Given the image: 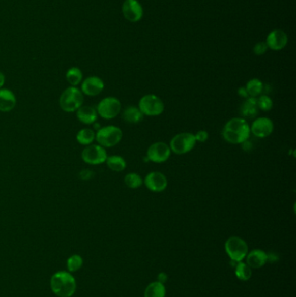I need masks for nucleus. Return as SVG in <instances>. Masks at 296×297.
Instances as JSON below:
<instances>
[{
    "label": "nucleus",
    "instance_id": "1",
    "mask_svg": "<svg viewBox=\"0 0 296 297\" xmlns=\"http://www.w3.org/2000/svg\"><path fill=\"white\" fill-rule=\"evenodd\" d=\"M250 125L243 117L229 119L222 129V137L231 144H242L249 139Z\"/></svg>",
    "mask_w": 296,
    "mask_h": 297
},
{
    "label": "nucleus",
    "instance_id": "2",
    "mask_svg": "<svg viewBox=\"0 0 296 297\" xmlns=\"http://www.w3.org/2000/svg\"><path fill=\"white\" fill-rule=\"evenodd\" d=\"M51 291L58 297H71L77 290V282L68 271H58L54 274L50 282Z\"/></svg>",
    "mask_w": 296,
    "mask_h": 297
},
{
    "label": "nucleus",
    "instance_id": "3",
    "mask_svg": "<svg viewBox=\"0 0 296 297\" xmlns=\"http://www.w3.org/2000/svg\"><path fill=\"white\" fill-rule=\"evenodd\" d=\"M83 105V94L77 87H68L60 95V106L66 112H75Z\"/></svg>",
    "mask_w": 296,
    "mask_h": 297
},
{
    "label": "nucleus",
    "instance_id": "4",
    "mask_svg": "<svg viewBox=\"0 0 296 297\" xmlns=\"http://www.w3.org/2000/svg\"><path fill=\"white\" fill-rule=\"evenodd\" d=\"M123 138V131L115 125L101 127L96 133V141L104 148H111L117 145Z\"/></svg>",
    "mask_w": 296,
    "mask_h": 297
},
{
    "label": "nucleus",
    "instance_id": "5",
    "mask_svg": "<svg viewBox=\"0 0 296 297\" xmlns=\"http://www.w3.org/2000/svg\"><path fill=\"white\" fill-rule=\"evenodd\" d=\"M196 144L195 134L191 132H181L173 137L169 142L171 152L176 155H184L191 152Z\"/></svg>",
    "mask_w": 296,
    "mask_h": 297
},
{
    "label": "nucleus",
    "instance_id": "6",
    "mask_svg": "<svg viewBox=\"0 0 296 297\" xmlns=\"http://www.w3.org/2000/svg\"><path fill=\"white\" fill-rule=\"evenodd\" d=\"M138 108L143 116H157L163 114L165 105L163 100L155 94H147L140 98Z\"/></svg>",
    "mask_w": 296,
    "mask_h": 297
},
{
    "label": "nucleus",
    "instance_id": "7",
    "mask_svg": "<svg viewBox=\"0 0 296 297\" xmlns=\"http://www.w3.org/2000/svg\"><path fill=\"white\" fill-rule=\"evenodd\" d=\"M224 248L230 260L237 262L243 261L249 253L248 244L239 236H230L228 238Z\"/></svg>",
    "mask_w": 296,
    "mask_h": 297
},
{
    "label": "nucleus",
    "instance_id": "8",
    "mask_svg": "<svg viewBox=\"0 0 296 297\" xmlns=\"http://www.w3.org/2000/svg\"><path fill=\"white\" fill-rule=\"evenodd\" d=\"M98 116L106 120H111L119 116L122 110L121 102L115 97H107L98 103L97 106Z\"/></svg>",
    "mask_w": 296,
    "mask_h": 297
},
{
    "label": "nucleus",
    "instance_id": "9",
    "mask_svg": "<svg viewBox=\"0 0 296 297\" xmlns=\"http://www.w3.org/2000/svg\"><path fill=\"white\" fill-rule=\"evenodd\" d=\"M82 160L90 165H99L106 162L108 154L106 148L99 144H91L86 146L81 153Z\"/></svg>",
    "mask_w": 296,
    "mask_h": 297
},
{
    "label": "nucleus",
    "instance_id": "10",
    "mask_svg": "<svg viewBox=\"0 0 296 297\" xmlns=\"http://www.w3.org/2000/svg\"><path fill=\"white\" fill-rule=\"evenodd\" d=\"M171 156V150L169 144L163 142H156L152 143L146 153V158L148 161L153 162L155 164H162L168 161Z\"/></svg>",
    "mask_w": 296,
    "mask_h": 297
},
{
    "label": "nucleus",
    "instance_id": "11",
    "mask_svg": "<svg viewBox=\"0 0 296 297\" xmlns=\"http://www.w3.org/2000/svg\"><path fill=\"white\" fill-rule=\"evenodd\" d=\"M143 184L149 190L155 193H160L168 187V179L163 173L152 171L146 175Z\"/></svg>",
    "mask_w": 296,
    "mask_h": 297
},
{
    "label": "nucleus",
    "instance_id": "12",
    "mask_svg": "<svg viewBox=\"0 0 296 297\" xmlns=\"http://www.w3.org/2000/svg\"><path fill=\"white\" fill-rule=\"evenodd\" d=\"M274 127L275 125L272 119L261 116L253 121L250 125V132L258 138H266L273 133Z\"/></svg>",
    "mask_w": 296,
    "mask_h": 297
},
{
    "label": "nucleus",
    "instance_id": "13",
    "mask_svg": "<svg viewBox=\"0 0 296 297\" xmlns=\"http://www.w3.org/2000/svg\"><path fill=\"white\" fill-rule=\"evenodd\" d=\"M104 89V82L102 78L97 76L86 77L82 81L81 92L83 95L96 97L99 95Z\"/></svg>",
    "mask_w": 296,
    "mask_h": 297
},
{
    "label": "nucleus",
    "instance_id": "14",
    "mask_svg": "<svg viewBox=\"0 0 296 297\" xmlns=\"http://www.w3.org/2000/svg\"><path fill=\"white\" fill-rule=\"evenodd\" d=\"M122 10L125 18L133 23L139 21L143 14L142 6L136 0H125Z\"/></svg>",
    "mask_w": 296,
    "mask_h": 297
},
{
    "label": "nucleus",
    "instance_id": "15",
    "mask_svg": "<svg viewBox=\"0 0 296 297\" xmlns=\"http://www.w3.org/2000/svg\"><path fill=\"white\" fill-rule=\"evenodd\" d=\"M288 38L282 30H274L268 35L266 44L273 51H281L287 45Z\"/></svg>",
    "mask_w": 296,
    "mask_h": 297
},
{
    "label": "nucleus",
    "instance_id": "16",
    "mask_svg": "<svg viewBox=\"0 0 296 297\" xmlns=\"http://www.w3.org/2000/svg\"><path fill=\"white\" fill-rule=\"evenodd\" d=\"M17 98L9 89H0V111L9 112L16 107Z\"/></svg>",
    "mask_w": 296,
    "mask_h": 297
},
{
    "label": "nucleus",
    "instance_id": "17",
    "mask_svg": "<svg viewBox=\"0 0 296 297\" xmlns=\"http://www.w3.org/2000/svg\"><path fill=\"white\" fill-rule=\"evenodd\" d=\"M76 112L77 119L83 125H93L98 120V114L97 109L92 106L83 105Z\"/></svg>",
    "mask_w": 296,
    "mask_h": 297
},
{
    "label": "nucleus",
    "instance_id": "18",
    "mask_svg": "<svg viewBox=\"0 0 296 297\" xmlns=\"http://www.w3.org/2000/svg\"><path fill=\"white\" fill-rule=\"evenodd\" d=\"M247 264L251 269H260L267 262V253L264 250L255 249L248 253L246 257Z\"/></svg>",
    "mask_w": 296,
    "mask_h": 297
},
{
    "label": "nucleus",
    "instance_id": "19",
    "mask_svg": "<svg viewBox=\"0 0 296 297\" xmlns=\"http://www.w3.org/2000/svg\"><path fill=\"white\" fill-rule=\"evenodd\" d=\"M259 110H260L257 106V98L249 97L242 104L240 112L243 117L252 119L257 116Z\"/></svg>",
    "mask_w": 296,
    "mask_h": 297
},
{
    "label": "nucleus",
    "instance_id": "20",
    "mask_svg": "<svg viewBox=\"0 0 296 297\" xmlns=\"http://www.w3.org/2000/svg\"><path fill=\"white\" fill-rule=\"evenodd\" d=\"M122 116L125 122L128 124H133V125L142 122V119L144 117L138 106L136 107L135 105H131L125 108L123 111Z\"/></svg>",
    "mask_w": 296,
    "mask_h": 297
},
{
    "label": "nucleus",
    "instance_id": "21",
    "mask_svg": "<svg viewBox=\"0 0 296 297\" xmlns=\"http://www.w3.org/2000/svg\"><path fill=\"white\" fill-rule=\"evenodd\" d=\"M105 163H106L107 166L109 169H111L112 171H115V172H122L127 167V163H126L125 158L119 155H113L110 157L108 156Z\"/></svg>",
    "mask_w": 296,
    "mask_h": 297
},
{
    "label": "nucleus",
    "instance_id": "22",
    "mask_svg": "<svg viewBox=\"0 0 296 297\" xmlns=\"http://www.w3.org/2000/svg\"><path fill=\"white\" fill-rule=\"evenodd\" d=\"M166 288L164 284L159 282L150 283L145 288L144 297H165Z\"/></svg>",
    "mask_w": 296,
    "mask_h": 297
},
{
    "label": "nucleus",
    "instance_id": "23",
    "mask_svg": "<svg viewBox=\"0 0 296 297\" xmlns=\"http://www.w3.org/2000/svg\"><path fill=\"white\" fill-rule=\"evenodd\" d=\"M76 139L81 145H91L96 140L95 131L90 128L82 129L77 132Z\"/></svg>",
    "mask_w": 296,
    "mask_h": 297
},
{
    "label": "nucleus",
    "instance_id": "24",
    "mask_svg": "<svg viewBox=\"0 0 296 297\" xmlns=\"http://www.w3.org/2000/svg\"><path fill=\"white\" fill-rule=\"evenodd\" d=\"M245 88L249 97L258 98L263 93L264 83L259 78H252L247 83Z\"/></svg>",
    "mask_w": 296,
    "mask_h": 297
},
{
    "label": "nucleus",
    "instance_id": "25",
    "mask_svg": "<svg viewBox=\"0 0 296 297\" xmlns=\"http://www.w3.org/2000/svg\"><path fill=\"white\" fill-rule=\"evenodd\" d=\"M83 77V72L80 69L76 67V66L71 67L66 72V80L71 84V86L77 87L79 83H82Z\"/></svg>",
    "mask_w": 296,
    "mask_h": 297
},
{
    "label": "nucleus",
    "instance_id": "26",
    "mask_svg": "<svg viewBox=\"0 0 296 297\" xmlns=\"http://www.w3.org/2000/svg\"><path fill=\"white\" fill-rule=\"evenodd\" d=\"M235 276H236L238 279L241 281H249L252 277V269L249 267L247 263H244L243 261H239L237 262L236 266H235Z\"/></svg>",
    "mask_w": 296,
    "mask_h": 297
},
{
    "label": "nucleus",
    "instance_id": "27",
    "mask_svg": "<svg viewBox=\"0 0 296 297\" xmlns=\"http://www.w3.org/2000/svg\"><path fill=\"white\" fill-rule=\"evenodd\" d=\"M124 181L125 185L130 189H138L143 185V179L142 176L135 172L128 173L127 175H125Z\"/></svg>",
    "mask_w": 296,
    "mask_h": 297
},
{
    "label": "nucleus",
    "instance_id": "28",
    "mask_svg": "<svg viewBox=\"0 0 296 297\" xmlns=\"http://www.w3.org/2000/svg\"><path fill=\"white\" fill-rule=\"evenodd\" d=\"M83 264V260L82 256L77 255V254L70 256L66 261V267H67L68 272L70 273H74V272L79 271Z\"/></svg>",
    "mask_w": 296,
    "mask_h": 297
},
{
    "label": "nucleus",
    "instance_id": "29",
    "mask_svg": "<svg viewBox=\"0 0 296 297\" xmlns=\"http://www.w3.org/2000/svg\"><path fill=\"white\" fill-rule=\"evenodd\" d=\"M257 98V106L259 110L262 111H270L272 110L274 106V102L272 98L267 94H261Z\"/></svg>",
    "mask_w": 296,
    "mask_h": 297
},
{
    "label": "nucleus",
    "instance_id": "30",
    "mask_svg": "<svg viewBox=\"0 0 296 297\" xmlns=\"http://www.w3.org/2000/svg\"><path fill=\"white\" fill-rule=\"evenodd\" d=\"M268 49L269 48H268L266 42H259L254 47V52L257 56H261V55L266 53Z\"/></svg>",
    "mask_w": 296,
    "mask_h": 297
},
{
    "label": "nucleus",
    "instance_id": "31",
    "mask_svg": "<svg viewBox=\"0 0 296 297\" xmlns=\"http://www.w3.org/2000/svg\"><path fill=\"white\" fill-rule=\"evenodd\" d=\"M195 137H196V143H205L209 139L210 135H209V132L207 131L201 130V131H197L195 134Z\"/></svg>",
    "mask_w": 296,
    "mask_h": 297
},
{
    "label": "nucleus",
    "instance_id": "32",
    "mask_svg": "<svg viewBox=\"0 0 296 297\" xmlns=\"http://www.w3.org/2000/svg\"><path fill=\"white\" fill-rule=\"evenodd\" d=\"M93 176H94V172L90 169H83L79 173V177L84 181L92 179Z\"/></svg>",
    "mask_w": 296,
    "mask_h": 297
},
{
    "label": "nucleus",
    "instance_id": "33",
    "mask_svg": "<svg viewBox=\"0 0 296 297\" xmlns=\"http://www.w3.org/2000/svg\"><path fill=\"white\" fill-rule=\"evenodd\" d=\"M280 260V256L276 252H270L267 253V261H269L270 263H275V262H277Z\"/></svg>",
    "mask_w": 296,
    "mask_h": 297
},
{
    "label": "nucleus",
    "instance_id": "34",
    "mask_svg": "<svg viewBox=\"0 0 296 297\" xmlns=\"http://www.w3.org/2000/svg\"><path fill=\"white\" fill-rule=\"evenodd\" d=\"M237 94H238V96L241 97V98H245V99L249 97L245 87H240V88H238V90H237Z\"/></svg>",
    "mask_w": 296,
    "mask_h": 297
},
{
    "label": "nucleus",
    "instance_id": "35",
    "mask_svg": "<svg viewBox=\"0 0 296 297\" xmlns=\"http://www.w3.org/2000/svg\"><path fill=\"white\" fill-rule=\"evenodd\" d=\"M167 281H168V275L167 274L164 273V272H161V273L158 274L157 282H160L162 284H165Z\"/></svg>",
    "mask_w": 296,
    "mask_h": 297
},
{
    "label": "nucleus",
    "instance_id": "36",
    "mask_svg": "<svg viewBox=\"0 0 296 297\" xmlns=\"http://www.w3.org/2000/svg\"><path fill=\"white\" fill-rule=\"evenodd\" d=\"M6 83V76L3 72L0 71V89L4 86V84Z\"/></svg>",
    "mask_w": 296,
    "mask_h": 297
}]
</instances>
